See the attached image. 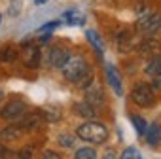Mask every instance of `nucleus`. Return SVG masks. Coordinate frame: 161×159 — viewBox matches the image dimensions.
<instances>
[{
  "instance_id": "nucleus-1",
  "label": "nucleus",
  "mask_w": 161,
  "mask_h": 159,
  "mask_svg": "<svg viewBox=\"0 0 161 159\" xmlns=\"http://www.w3.org/2000/svg\"><path fill=\"white\" fill-rule=\"evenodd\" d=\"M76 134L82 138V140H86V142L101 144V142H104V138L108 136V129H106L104 123L89 119V121H86V123H82V125L78 127Z\"/></svg>"
},
{
  "instance_id": "nucleus-2",
  "label": "nucleus",
  "mask_w": 161,
  "mask_h": 159,
  "mask_svg": "<svg viewBox=\"0 0 161 159\" xmlns=\"http://www.w3.org/2000/svg\"><path fill=\"white\" fill-rule=\"evenodd\" d=\"M87 68H89V66H87V63H86V59H84L82 55L68 57V59H66V63L61 66L63 76L68 80V82H72V84H76V82H78V78L82 76Z\"/></svg>"
},
{
  "instance_id": "nucleus-3",
  "label": "nucleus",
  "mask_w": 161,
  "mask_h": 159,
  "mask_svg": "<svg viewBox=\"0 0 161 159\" xmlns=\"http://www.w3.org/2000/svg\"><path fill=\"white\" fill-rule=\"evenodd\" d=\"M131 99L135 104L142 106V108H148V106H153L155 104V93H153V87L150 84H136L131 91Z\"/></svg>"
},
{
  "instance_id": "nucleus-4",
  "label": "nucleus",
  "mask_w": 161,
  "mask_h": 159,
  "mask_svg": "<svg viewBox=\"0 0 161 159\" xmlns=\"http://www.w3.org/2000/svg\"><path fill=\"white\" fill-rule=\"evenodd\" d=\"M136 29H138L140 32H144V34H155V32L161 29V14L148 10L146 14L138 15Z\"/></svg>"
},
{
  "instance_id": "nucleus-5",
  "label": "nucleus",
  "mask_w": 161,
  "mask_h": 159,
  "mask_svg": "<svg viewBox=\"0 0 161 159\" xmlns=\"http://www.w3.org/2000/svg\"><path fill=\"white\" fill-rule=\"evenodd\" d=\"M23 114H27V104L23 101H10L6 106H2L0 110V118L2 119H8V121H14V119H19Z\"/></svg>"
},
{
  "instance_id": "nucleus-6",
  "label": "nucleus",
  "mask_w": 161,
  "mask_h": 159,
  "mask_svg": "<svg viewBox=\"0 0 161 159\" xmlns=\"http://www.w3.org/2000/svg\"><path fill=\"white\" fill-rule=\"evenodd\" d=\"M138 53L140 55H144V57H153V55H159L161 53V42L157 40V38H153L152 34L148 36V38H144L140 44H138Z\"/></svg>"
},
{
  "instance_id": "nucleus-7",
  "label": "nucleus",
  "mask_w": 161,
  "mask_h": 159,
  "mask_svg": "<svg viewBox=\"0 0 161 159\" xmlns=\"http://www.w3.org/2000/svg\"><path fill=\"white\" fill-rule=\"evenodd\" d=\"M68 57H70V55H68V51H66L64 47L55 46V47H51V51H49V64L55 66V68H61V66L66 63Z\"/></svg>"
},
{
  "instance_id": "nucleus-8",
  "label": "nucleus",
  "mask_w": 161,
  "mask_h": 159,
  "mask_svg": "<svg viewBox=\"0 0 161 159\" xmlns=\"http://www.w3.org/2000/svg\"><path fill=\"white\" fill-rule=\"evenodd\" d=\"M42 121V116H40V112H29L27 116L23 114L21 118H19V123H17V127L21 129V131H29V129H34L38 123Z\"/></svg>"
},
{
  "instance_id": "nucleus-9",
  "label": "nucleus",
  "mask_w": 161,
  "mask_h": 159,
  "mask_svg": "<svg viewBox=\"0 0 161 159\" xmlns=\"http://www.w3.org/2000/svg\"><path fill=\"white\" fill-rule=\"evenodd\" d=\"M116 42H118L119 51H123V53H127V51H131V49L135 47V38H133V34H131L129 30H121V32L118 34Z\"/></svg>"
},
{
  "instance_id": "nucleus-10",
  "label": "nucleus",
  "mask_w": 161,
  "mask_h": 159,
  "mask_svg": "<svg viewBox=\"0 0 161 159\" xmlns=\"http://www.w3.org/2000/svg\"><path fill=\"white\" fill-rule=\"evenodd\" d=\"M106 80H108L110 87L114 89V93H116V95H121V82H119V74L116 72L114 64H106Z\"/></svg>"
},
{
  "instance_id": "nucleus-11",
  "label": "nucleus",
  "mask_w": 161,
  "mask_h": 159,
  "mask_svg": "<svg viewBox=\"0 0 161 159\" xmlns=\"http://www.w3.org/2000/svg\"><path fill=\"white\" fill-rule=\"evenodd\" d=\"M25 64L29 68H38L40 64V49L36 46H31L25 49Z\"/></svg>"
},
{
  "instance_id": "nucleus-12",
  "label": "nucleus",
  "mask_w": 161,
  "mask_h": 159,
  "mask_svg": "<svg viewBox=\"0 0 161 159\" xmlns=\"http://www.w3.org/2000/svg\"><path fill=\"white\" fill-rule=\"evenodd\" d=\"M146 140H148V144H152V146H155V144H159V140H161V125L157 123V121H153L152 125H148L146 127Z\"/></svg>"
},
{
  "instance_id": "nucleus-13",
  "label": "nucleus",
  "mask_w": 161,
  "mask_h": 159,
  "mask_svg": "<svg viewBox=\"0 0 161 159\" xmlns=\"http://www.w3.org/2000/svg\"><path fill=\"white\" fill-rule=\"evenodd\" d=\"M76 112H78L80 116H84V118H87V119H93V118L97 116L95 104H91L89 101H86V102H78V104H76Z\"/></svg>"
},
{
  "instance_id": "nucleus-14",
  "label": "nucleus",
  "mask_w": 161,
  "mask_h": 159,
  "mask_svg": "<svg viewBox=\"0 0 161 159\" xmlns=\"http://www.w3.org/2000/svg\"><path fill=\"white\" fill-rule=\"evenodd\" d=\"M144 72L150 74L152 78H153L155 74H159V72H161V55H153V57H150L148 63H146Z\"/></svg>"
},
{
  "instance_id": "nucleus-15",
  "label": "nucleus",
  "mask_w": 161,
  "mask_h": 159,
  "mask_svg": "<svg viewBox=\"0 0 161 159\" xmlns=\"http://www.w3.org/2000/svg\"><path fill=\"white\" fill-rule=\"evenodd\" d=\"M87 40L91 42V46L95 47V51H97V55L99 57H103V51H104V46H103V40H101V36L95 32V30H87Z\"/></svg>"
},
{
  "instance_id": "nucleus-16",
  "label": "nucleus",
  "mask_w": 161,
  "mask_h": 159,
  "mask_svg": "<svg viewBox=\"0 0 161 159\" xmlns=\"http://www.w3.org/2000/svg\"><path fill=\"white\" fill-rule=\"evenodd\" d=\"M17 57H19V51L15 47H4V49H0V61H4V63H14Z\"/></svg>"
},
{
  "instance_id": "nucleus-17",
  "label": "nucleus",
  "mask_w": 161,
  "mask_h": 159,
  "mask_svg": "<svg viewBox=\"0 0 161 159\" xmlns=\"http://www.w3.org/2000/svg\"><path fill=\"white\" fill-rule=\"evenodd\" d=\"M91 82H93V70H91V68H87L82 76L78 78L76 85H78V87H82V89H87V87L91 85Z\"/></svg>"
},
{
  "instance_id": "nucleus-18",
  "label": "nucleus",
  "mask_w": 161,
  "mask_h": 159,
  "mask_svg": "<svg viewBox=\"0 0 161 159\" xmlns=\"http://www.w3.org/2000/svg\"><path fill=\"white\" fill-rule=\"evenodd\" d=\"M64 19H68V23L70 25H84V21H86V17L80 14V12H66L64 14Z\"/></svg>"
},
{
  "instance_id": "nucleus-19",
  "label": "nucleus",
  "mask_w": 161,
  "mask_h": 159,
  "mask_svg": "<svg viewBox=\"0 0 161 159\" xmlns=\"http://www.w3.org/2000/svg\"><path fill=\"white\" fill-rule=\"evenodd\" d=\"M131 121H133V125H135V129H136L138 134H144V133H146L148 123H146L144 118H140V116H131Z\"/></svg>"
},
{
  "instance_id": "nucleus-20",
  "label": "nucleus",
  "mask_w": 161,
  "mask_h": 159,
  "mask_svg": "<svg viewBox=\"0 0 161 159\" xmlns=\"http://www.w3.org/2000/svg\"><path fill=\"white\" fill-rule=\"evenodd\" d=\"M76 159H97V153L93 148H80L76 151Z\"/></svg>"
},
{
  "instance_id": "nucleus-21",
  "label": "nucleus",
  "mask_w": 161,
  "mask_h": 159,
  "mask_svg": "<svg viewBox=\"0 0 161 159\" xmlns=\"http://www.w3.org/2000/svg\"><path fill=\"white\" fill-rule=\"evenodd\" d=\"M21 129L17 127V125H12V127H8V129H4L2 133H0V136L2 138H17V136H21Z\"/></svg>"
},
{
  "instance_id": "nucleus-22",
  "label": "nucleus",
  "mask_w": 161,
  "mask_h": 159,
  "mask_svg": "<svg viewBox=\"0 0 161 159\" xmlns=\"http://www.w3.org/2000/svg\"><path fill=\"white\" fill-rule=\"evenodd\" d=\"M40 112V116H42V119H47V121H57L59 118H61V112H57V110H38Z\"/></svg>"
},
{
  "instance_id": "nucleus-23",
  "label": "nucleus",
  "mask_w": 161,
  "mask_h": 159,
  "mask_svg": "<svg viewBox=\"0 0 161 159\" xmlns=\"http://www.w3.org/2000/svg\"><path fill=\"white\" fill-rule=\"evenodd\" d=\"M136 150L135 148H127V150H123V153H121V159H136Z\"/></svg>"
},
{
  "instance_id": "nucleus-24",
  "label": "nucleus",
  "mask_w": 161,
  "mask_h": 159,
  "mask_svg": "<svg viewBox=\"0 0 161 159\" xmlns=\"http://www.w3.org/2000/svg\"><path fill=\"white\" fill-rule=\"evenodd\" d=\"M14 153L8 150V148H4L2 144H0V159H8V157H12Z\"/></svg>"
},
{
  "instance_id": "nucleus-25",
  "label": "nucleus",
  "mask_w": 161,
  "mask_h": 159,
  "mask_svg": "<svg viewBox=\"0 0 161 159\" xmlns=\"http://www.w3.org/2000/svg\"><path fill=\"white\" fill-rule=\"evenodd\" d=\"M59 140H61V144H63L64 148H70V146H72V140H70V136H66V134H61Z\"/></svg>"
},
{
  "instance_id": "nucleus-26",
  "label": "nucleus",
  "mask_w": 161,
  "mask_h": 159,
  "mask_svg": "<svg viewBox=\"0 0 161 159\" xmlns=\"http://www.w3.org/2000/svg\"><path fill=\"white\" fill-rule=\"evenodd\" d=\"M31 153H32V148H23V150L19 151V157H21V159H29Z\"/></svg>"
},
{
  "instance_id": "nucleus-27",
  "label": "nucleus",
  "mask_w": 161,
  "mask_h": 159,
  "mask_svg": "<svg viewBox=\"0 0 161 159\" xmlns=\"http://www.w3.org/2000/svg\"><path fill=\"white\" fill-rule=\"evenodd\" d=\"M44 159H59V155L55 151H51V150H46L44 151Z\"/></svg>"
},
{
  "instance_id": "nucleus-28",
  "label": "nucleus",
  "mask_w": 161,
  "mask_h": 159,
  "mask_svg": "<svg viewBox=\"0 0 161 159\" xmlns=\"http://www.w3.org/2000/svg\"><path fill=\"white\" fill-rule=\"evenodd\" d=\"M59 25V21H51V23H47V25H44L40 30H49V29H53V27H57Z\"/></svg>"
},
{
  "instance_id": "nucleus-29",
  "label": "nucleus",
  "mask_w": 161,
  "mask_h": 159,
  "mask_svg": "<svg viewBox=\"0 0 161 159\" xmlns=\"http://www.w3.org/2000/svg\"><path fill=\"white\" fill-rule=\"evenodd\" d=\"M103 159H116V153H114V150H108L106 153H104V157Z\"/></svg>"
},
{
  "instance_id": "nucleus-30",
  "label": "nucleus",
  "mask_w": 161,
  "mask_h": 159,
  "mask_svg": "<svg viewBox=\"0 0 161 159\" xmlns=\"http://www.w3.org/2000/svg\"><path fill=\"white\" fill-rule=\"evenodd\" d=\"M47 38H49V34H44V36H40V42H47Z\"/></svg>"
},
{
  "instance_id": "nucleus-31",
  "label": "nucleus",
  "mask_w": 161,
  "mask_h": 159,
  "mask_svg": "<svg viewBox=\"0 0 161 159\" xmlns=\"http://www.w3.org/2000/svg\"><path fill=\"white\" fill-rule=\"evenodd\" d=\"M36 4H44V2H47V0H34Z\"/></svg>"
},
{
  "instance_id": "nucleus-32",
  "label": "nucleus",
  "mask_w": 161,
  "mask_h": 159,
  "mask_svg": "<svg viewBox=\"0 0 161 159\" xmlns=\"http://www.w3.org/2000/svg\"><path fill=\"white\" fill-rule=\"evenodd\" d=\"M19 159H21V157H19Z\"/></svg>"
},
{
  "instance_id": "nucleus-33",
  "label": "nucleus",
  "mask_w": 161,
  "mask_h": 159,
  "mask_svg": "<svg viewBox=\"0 0 161 159\" xmlns=\"http://www.w3.org/2000/svg\"><path fill=\"white\" fill-rule=\"evenodd\" d=\"M159 89H161V87H159Z\"/></svg>"
}]
</instances>
